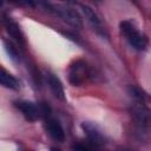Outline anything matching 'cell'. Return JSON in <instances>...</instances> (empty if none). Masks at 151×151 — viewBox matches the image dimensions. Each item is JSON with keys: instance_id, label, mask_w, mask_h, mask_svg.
<instances>
[{"instance_id": "cell-1", "label": "cell", "mask_w": 151, "mask_h": 151, "mask_svg": "<svg viewBox=\"0 0 151 151\" xmlns=\"http://www.w3.org/2000/svg\"><path fill=\"white\" fill-rule=\"evenodd\" d=\"M120 31L126 37V39L130 42V45L132 47H134L136 50L142 51V50H144L146 47L147 39L145 38V35L139 33L137 31V28L130 21H122L120 22Z\"/></svg>"}, {"instance_id": "cell-2", "label": "cell", "mask_w": 151, "mask_h": 151, "mask_svg": "<svg viewBox=\"0 0 151 151\" xmlns=\"http://www.w3.org/2000/svg\"><path fill=\"white\" fill-rule=\"evenodd\" d=\"M52 8H53L52 11L55 12V14H58L68 25L73 26L74 28H81L83 27L81 18L77 11L68 8V7H52Z\"/></svg>"}, {"instance_id": "cell-3", "label": "cell", "mask_w": 151, "mask_h": 151, "mask_svg": "<svg viewBox=\"0 0 151 151\" xmlns=\"http://www.w3.org/2000/svg\"><path fill=\"white\" fill-rule=\"evenodd\" d=\"M15 106L22 112V114L25 116L26 119L33 122L37 118H39L41 114H40V107L39 105L37 106L35 104L31 103V101H26V100H20V101H17L15 103Z\"/></svg>"}, {"instance_id": "cell-4", "label": "cell", "mask_w": 151, "mask_h": 151, "mask_svg": "<svg viewBox=\"0 0 151 151\" xmlns=\"http://www.w3.org/2000/svg\"><path fill=\"white\" fill-rule=\"evenodd\" d=\"M81 129L84 130L85 134L87 136V139L91 142L92 145L97 146V145H103L104 144V136L103 133L98 130V127L96 125H93L92 123H83L81 124Z\"/></svg>"}, {"instance_id": "cell-5", "label": "cell", "mask_w": 151, "mask_h": 151, "mask_svg": "<svg viewBox=\"0 0 151 151\" xmlns=\"http://www.w3.org/2000/svg\"><path fill=\"white\" fill-rule=\"evenodd\" d=\"M84 78H85V64L83 61H76V64L71 67L70 81L73 85H80Z\"/></svg>"}, {"instance_id": "cell-6", "label": "cell", "mask_w": 151, "mask_h": 151, "mask_svg": "<svg viewBox=\"0 0 151 151\" xmlns=\"http://www.w3.org/2000/svg\"><path fill=\"white\" fill-rule=\"evenodd\" d=\"M46 129L48 131V133L51 134L52 138H54L58 142H64L65 139V133L64 130L60 125V123L55 119H47L46 122Z\"/></svg>"}, {"instance_id": "cell-7", "label": "cell", "mask_w": 151, "mask_h": 151, "mask_svg": "<svg viewBox=\"0 0 151 151\" xmlns=\"http://www.w3.org/2000/svg\"><path fill=\"white\" fill-rule=\"evenodd\" d=\"M5 26H6V31L9 33V35L17 40V42H19L20 45H24L25 44V39H24V35L18 26L17 22H14L12 19L9 18H6L5 19Z\"/></svg>"}, {"instance_id": "cell-8", "label": "cell", "mask_w": 151, "mask_h": 151, "mask_svg": "<svg viewBox=\"0 0 151 151\" xmlns=\"http://www.w3.org/2000/svg\"><path fill=\"white\" fill-rule=\"evenodd\" d=\"M48 84H50V87H51L53 94L58 99L64 100L65 99V92H64V87H63V84L59 80V78L55 77L54 74H48Z\"/></svg>"}, {"instance_id": "cell-9", "label": "cell", "mask_w": 151, "mask_h": 151, "mask_svg": "<svg viewBox=\"0 0 151 151\" xmlns=\"http://www.w3.org/2000/svg\"><path fill=\"white\" fill-rule=\"evenodd\" d=\"M0 83L2 86L11 88V90L19 88V81L17 80V78L13 77L12 74H9L8 72H6L4 68H1V72H0Z\"/></svg>"}, {"instance_id": "cell-10", "label": "cell", "mask_w": 151, "mask_h": 151, "mask_svg": "<svg viewBox=\"0 0 151 151\" xmlns=\"http://www.w3.org/2000/svg\"><path fill=\"white\" fill-rule=\"evenodd\" d=\"M132 116L140 124H146L149 122V111L143 105H136L132 109Z\"/></svg>"}, {"instance_id": "cell-11", "label": "cell", "mask_w": 151, "mask_h": 151, "mask_svg": "<svg viewBox=\"0 0 151 151\" xmlns=\"http://www.w3.org/2000/svg\"><path fill=\"white\" fill-rule=\"evenodd\" d=\"M81 9H83L85 17L87 18V20L90 21V24H91L93 27H96V28L98 29V28L100 27V20H99V18L97 17V14L94 13V11L91 9L88 6H85V5H81Z\"/></svg>"}, {"instance_id": "cell-12", "label": "cell", "mask_w": 151, "mask_h": 151, "mask_svg": "<svg viewBox=\"0 0 151 151\" xmlns=\"http://www.w3.org/2000/svg\"><path fill=\"white\" fill-rule=\"evenodd\" d=\"M4 45H5V48H6L7 53H8V55L11 57V59L17 61L19 59V54H18L17 48L13 46V44L11 41H8V40H4Z\"/></svg>"}, {"instance_id": "cell-13", "label": "cell", "mask_w": 151, "mask_h": 151, "mask_svg": "<svg viewBox=\"0 0 151 151\" xmlns=\"http://www.w3.org/2000/svg\"><path fill=\"white\" fill-rule=\"evenodd\" d=\"M72 149L74 151H97L94 147H92L90 145H84V144H76L72 146Z\"/></svg>"}, {"instance_id": "cell-14", "label": "cell", "mask_w": 151, "mask_h": 151, "mask_svg": "<svg viewBox=\"0 0 151 151\" xmlns=\"http://www.w3.org/2000/svg\"><path fill=\"white\" fill-rule=\"evenodd\" d=\"M130 91H131V94H132L134 98H137V99H139V100H142V99L144 98L143 93H142L138 88H136V87H130Z\"/></svg>"}, {"instance_id": "cell-15", "label": "cell", "mask_w": 151, "mask_h": 151, "mask_svg": "<svg viewBox=\"0 0 151 151\" xmlns=\"http://www.w3.org/2000/svg\"><path fill=\"white\" fill-rule=\"evenodd\" d=\"M51 151H60V150H59V149H54V147H53V149H51Z\"/></svg>"}]
</instances>
